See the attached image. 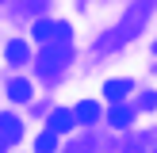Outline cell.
Masks as SVG:
<instances>
[{
	"instance_id": "obj_4",
	"label": "cell",
	"mask_w": 157,
	"mask_h": 153,
	"mask_svg": "<svg viewBox=\"0 0 157 153\" xmlns=\"http://www.w3.org/2000/svg\"><path fill=\"white\" fill-rule=\"evenodd\" d=\"M0 134H4V138H0L4 145H15V142L23 138V122L15 119L12 111H4V115H0Z\"/></svg>"
},
{
	"instance_id": "obj_12",
	"label": "cell",
	"mask_w": 157,
	"mask_h": 153,
	"mask_svg": "<svg viewBox=\"0 0 157 153\" xmlns=\"http://www.w3.org/2000/svg\"><path fill=\"white\" fill-rule=\"evenodd\" d=\"M54 31H58V23H50V19L35 23V38H42V42H54Z\"/></svg>"
},
{
	"instance_id": "obj_1",
	"label": "cell",
	"mask_w": 157,
	"mask_h": 153,
	"mask_svg": "<svg viewBox=\"0 0 157 153\" xmlns=\"http://www.w3.org/2000/svg\"><path fill=\"white\" fill-rule=\"evenodd\" d=\"M150 8H153V0H138V4L123 15V23L115 27V35L107 38V46H119V42H127V38H134L138 31H142V23L150 19Z\"/></svg>"
},
{
	"instance_id": "obj_5",
	"label": "cell",
	"mask_w": 157,
	"mask_h": 153,
	"mask_svg": "<svg viewBox=\"0 0 157 153\" xmlns=\"http://www.w3.org/2000/svg\"><path fill=\"white\" fill-rule=\"evenodd\" d=\"M77 122V111H65V107H58V111L46 119V130H54V134H69Z\"/></svg>"
},
{
	"instance_id": "obj_7",
	"label": "cell",
	"mask_w": 157,
	"mask_h": 153,
	"mask_svg": "<svg viewBox=\"0 0 157 153\" xmlns=\"http://www.w3.org/2000/svg\"><path fill=\"white\" fill-rule=\"evenodd\" d=\"M4 58H8V65H23V61L31 58V50H27V46L19 42V38H12V42L4 46Z\"/></svg>"
},
{
	"instance_id": "obj_13",
	"label": "cell",
	"mask_w": 157,
	"mask_h": 153,
	"mask_svg": "<svg viewBox=\"0 0 157 153\" xmlns=\"http://www.w3.org/2000/svg\"><path fill=\"white\" fill-rule=\"evenodd\" d=\"M153 103H157V92H150V88H146V92H142V99H138V107H146V111H150Z\"/></svg>"
},
{
	"instance_id": "obj_10",
	"label": "cell",
	"mask_w": 157,
	"mask_h": 153,
	"mask_svg": "<svg viewBox=\"0 0 157 153\" xmlns=\"http://www.w3.org/2000/svg\"><path fill=\"white\" fill-rule=\"evenodd\" d=\"M100 115V103H92V99H84V103H77V122H92Z\"/></svg>"
},
{
	"instance_id": "obj_11",
	"label": "cell",
	"mask_w": 157,
	"mask_h": 153,
	"mask_svg": "<svg viewBox=\"0 0 157 153\" xmlns=\"http://www.w3.org/2000/svg\"><path fill=\"white\" fill-rule=\"evenodd\" d=\"M54 149H58V134H54V130H46V134L35 142V153H54Z\"/></svg>"
},
{
	"instance_id": "obj_3",
	"label": "cell",
	"mask_w": 157,
	"mask_h": 153,
	"mask_svg": "<svg viewBox=\"0 0 157 153\" xmlns=\"http://www.w3.org/2000/svg\"><path fill=\"white\" fill-rule=\"evenodd\" d=\"M119 153H157V134H130Z\"/></svg>"
},
{
	"instance_id": "obj_14",
	"label": "cell",
	"mask_w": 157,
	"mask_h": 153,
	"mask_svg": "<svg viewBox=\"0 0 157 153\" xmlns=\"http://www.w3.org/2000/svg\"><path fill=\"white\" fill-rule=\"evenodd\" d=\"M69 153H92V138H84V142H73V149Z\"/></svg>"
},
{
	"instance_id": "obj_8",
	"label": "cell",
	"mask_w": 157,
	"mask_h": 153,
	"mask_svg": "<svg viewBox=\"0 0 157 153\" xmlns=\"http://www.w3.org/2000/svg\"><path fill=\"white\" fill-rule=\"evenodd\" d=\"M127 92H130V80H127V76H123V80H107V84H104V96L111 99V103H119Z\"/></svg>"
},
{
	"instance_id": "obj_2",
	"label": "cell",
	"mask_w": 157,
	"mask_h": 153,
	"mask_svg": "<svg viewBox=\"0 0 157 153\" xmlns=\"http://www.w3.org/2000/svg\"><path fill=\"white\" fill-rule=\"evenodd\" d=\"M69 58H73L69 42H50V46H42V54H38V73H42L46 80H54V76L69 65Z\"/></svg>"
},
{
	"instance_id": "obj_6",
	"label": "cell",
	"mask_w": 157,
	"mask_h": 153,
	"mask_svg": "<svg viewBox=\"0 0 157 153\" xmlns=\"http://www.w3.org/2000/svg\"><path fill=\"white\" fill-rule=\"evenodd\" d=\"M134 115H138V107H123V103H115L111 111H107V122H111L115 130H127L130 122H134Z\"/></svg>"
},
{
	"instance_id": "obj_9",
	"label": "cell",
	"mask_w": 157,
	"mask_h": 153,
	"mask_svg": "<svg viewBox=\"0 0 157 153\" xmlns=\"http://www.w3.org/2000/svg\"><path fill=\"white\" fill-rule=\"evenodd\" d=\"M8 99L27 103V99H31V84H27V80H8Z\"/></svg>"
}]
</instances>
